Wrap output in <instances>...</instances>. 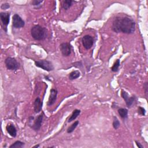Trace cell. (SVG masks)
<instances>
[{"mask_svg": "<svg viewBox=\"0 0 148 148\" xmlns=\"http://www.w3.org/2000/svg\"><path fill=\"white\" fill-rule=\"evenodd\" d=\"M31 34L34 39L41 41L45 39L47 36V31L45 28L39 25H35L31 28Z\"/></svg>", "mask_w": 148, "mask_h": 148, "instance_id": "obj_2", "label": "cell"}, {"mask_svg": "<svg viewBox=\"0 0 148 148\" xmlns=\"http://www.w3.org/2000/svg\"><path fill=\"white\" fill-rule=\"evenodd\" d=\"M24 145V143H23V142H21L20 141H16L15 143L10 145L9 147L10 148H21V147H23Z\"/></svg>", "mask_w": 148, "mask_h": 148, "instance_id": "obj_18", "label": "cell"}, {"mask_svg": "<svg viewBox=\"0 0 148 148\" xmlns=\"http://www.w3.org/2000/svg\"><path fill=\"white\" fill-rule=\"evenodd\" d=\"M0 18H1L2 24L4 26V27H5L7 31V26L9 23L10 21V14L7 12H1L0 14Z\"/></svg>", "mask_w": 148, "mask_h": 148, "instance_id": "obj_9", "label": "cell"}, {"mask_svg": "<svg viewBox=\"0 0 148 148\" xmlns=\"http://www.w3.org/2000/svg\"><path fill=\"white\" fill-rule=\"evenodd\" d=\"M10 7L9 5L7 3H5L4 4H2V6H1V9H8Z\"/></svg>", "mask_w": 148, "mask_h": 148, "instance_id": "obj_24", "label": "cell"}, {"mask_svg": "<svg viewBox=\"0 0 148 148\" xmlns=\"http://www.w3.org/2000/svg\"><path fill=\"white\" fill-rule=\"evenodd\" d=\"M112 29L116 33L131 34L134 33L135 30V23L130 17H116L112 23Z\"/></svg>", "mask_w": 148, "mask_h": 148, "instance_id": "obj_1", "label": "cell"}, {"mask_svg": "<svg viewBox=\"0 0 148 148\" xmlns=\"http://www.w3.org/2000/svg\"><path fill=\"white\" fill-rule=\"evenodd\" d=\"M72 2L73 1H71V0H65V1L63 2L62 7L65 10H67L71 7Z\"/></svg>", "mask_w": 148, "mask_h": 148, "instance_id": "obj_17", "label": "cell"}, {"mask_svg": "<svg viewBox=\"0 0 148 148\" xmlns=\"http://www.w3.org/2000/svg\"><path fill=\"white\" fill-rule=\"evenodd\" d=\"M13 27L16 28H20L23 27L25 25L24 21L19 15L15 14L13 16L12 20Z\"/></svg>", "mask_w": 148, "mask_h": 148, "instance_id": "obj_5", "label": "cell"}, {"mask_svg": "<svg viewBox=\"0 0 148 148\" xmlns=\"http://www.w3.org/2000/svg\"><path fill=\"white\" fill-rule=\"evenodd\" d=\"M60 51L64 56L67 57L71 53L72 51V46L69 43H63L60 46Z\"/></svg>", "mask_w": 148, "mask_h": 148, "instance_id": "obj_7", "label": "cell"}, {"mask_svg": "<svg viewBox=\"0 0 148 148\" xmlns=\"http://www.w3.org/2000/svg\"><path fill=\"white\" fill-rule=\"evenodd\" d=\"M43 2V1H38V0H34L32 2V4L34 6H38L41 3Z\"/></svg>", "mask_w": 148, "mask_h": 148, "instance_id": "obj_23", "label": "cell"}, {"mask_svg": "<svg viewBox=\"0 0 148 148\" xmlns=\"http://www.w3.org/2000/svg\"><path fill=\"white\" fill-rule=\"evenodd\" d=\"M118 113L121 118L126 119L127 118L128 110L126 108H120L118 110Z\"/></svg>", "mask_w": 148, "mask_h": 148, "instance_id": "obj_15", "label": "cell"}, {"mask_svg": "<svg viewBox=\"0 0 148 148\" xmlns=\"http://www.w3.org/2000/svg\"><path fill=\"white\" fill-rule=\"evenodd\" d=\"M135 143H136V144H137V146L139 147V148H143V147H144V146H142V145H141V144H140L139 142L136 141H135Z\"/></svg>", "mask_w": 148, "mask_h": 148, "instance_id": "obj_26", "label": "cell"}, {"mask_svg": "<svg viewBox=\"0 0 148 148\" xmlns=\"http://www.w3.org/2000/svg\"><path fill=\"white\" fill-rule=\"evenodd\" d=\"M57 96V90L56 89H52L51 90V94L49 98L48 102H47V105L48 106H51L53 105L56 101Z\"/></svg>", "mask_w": 148, "mask_h": 148, "instance_id": "obj_11", "label": "cell"}, {"mask_svg": "<svg viewBox=\"0 0 148 148\" xmlns=\"http://www.w3.org/2000/svg\"><path fill=\"white\" fill-rule=\"evenodd\" d=\"M35 64L39 68L45 70L46 71H51L54 70V67L52 63L48 60H42L35 61Z\"/></svg>", "mask_w": 148, "mask_h": 148, "instance_id": "obj_3", "label": "cell"}, {"mask_svg": "<svg viewBox=\"0 0 148 148\" xmlns=\"http://www.w3.org/2000/svg\"><path fill=\"white\" fill-rule=\"evenodd\" d=\"M144 88L145 89V94H146V96L147 97V88H148V85H147V83L146 82L144 85Z\"/></svg>", "mask_w": 148, "mask_h": 148, "instance_id": "obj_25", "label": "cell"}, {"mask_svg": "<svg viewBox=\"0 0 148 148\" xmlns=\"http://www.w3.org/2000/svg\"><path fill=\"white\" fill-rule=\"evenodd\" d=\"M78 125H79V121H76L75 122H74L72 125L68 127V128L67 130V133H72V132L74 131V130H75L76 128V127L78 126Z\"/></svg>", "mask_w": 148, "mask_h": 148, "instance_id": "obj_19", "label": "cell"}, {"mask_svg": "<svg viewBox=\"0 0 148 148\" xmlns=\"http://www.w3.org/2000/svg\"><path fill=\"white\" fill-rule=\"evenodd\" d=\"M6 128L8 133L10 136H12V137H16L17 130L14 125H11V124H9V125H7Z\"/></svg>", "mask_w": 148, "mask_h": 148, "instance_id": "obj_13", "label": "cell"}, {"mask_svg": "<svg viewBox=\"0 0 148 148\" xmlns=\"http://www.w3.org/2000/svg\"><path fill=\"white\" fill-rule=\"evenodd\" d=\"M138 113L139 115H141L142 116H145L146 114V110L144 108L139 107L138 108Z\"/></svg>", "mask_w": 148, "mask_h": 148, "instance_id": "obj_22", "label": "cell"}, {"mask_svg": "<svg viewBox=\"0 0 148 148\" xmlns=\"http://www.w3.org/2000/svg\"><path fill=\"white\" fill-rule=\"evenodd\" d=\"M43 118H44L43 115L41 114L40 115L38 116V118H37L36 119V120L34 121V123L33 124V126H31V128H32L34 130H35L36 131H38L39 130V129H40L41 127L42 123V121H43Z\"/></svg>", "mask_w": 148, "mask_h": 148, "instance_id": "obj_10", "label": "cell"}, {"mask_svg": "<svg viewBox=\"0 0 148 148\" xmlns=\"http://www.w3.org/2000/svg\"><path fill=\"white\" fill-rule=\"evenodd\" d=\"M120 126V121L118 119V118L114 116L113 117V127L115 129L117 130L118 128H119V127Z\"/></svg>", "mask_w": 148, "mask_h": 148, "instance_id": "obj_21", "label": "cell"}, {"mask_svg": "<svg viewBox=\"0 0 148 148\" xmlns=\"http://www.w3.org/2000/svg\"><path fill=\"white\" fill-rule=\"evenodd\" d=\"M42 105H43V103L41 101V99L39 98V97L36 98L35 100V102H34V111L36 113H38L39 112H40L42 110Z\"/></svg>", "mask_w": 148, "mask_h": 148, "instance_id": "obj_12", "label": "cell"}, {"mask_svg": "<svg viewBox=\"0 0 148 148\" xmlns=\"http://www.w3.org/2000/svg\"><path fill=\"white\" fill-rule=\"evenodd\" d=\"M80 75L81 73L79 71H74L70 73L69 79L70 80H73V79L78 78L79 76H80Z\"/></svg>", "mask_w": 148, "mask_h": 148, "instance_id": "obj_16", "label": "cell"}, {"mask_svg": "<svg viewBox=\"0 0 148 148\" xmlns=\"http://www.w3.org/2000/svg\"><path fill=\"white\" fill-rule=\"evenodd\" d=\"M121 96H122L123 98L125 100V101H126L127 106L128 108L131 107V105H133L135 101V96L129 97L127 92L124 90L121 91Z\"/></svg>", "mask_w": 148, "mask_h": 148, "instance_id": "obj_8", "label": "cell"}, {"mask_svg": "<svg viewBox=\"0 0 148 148\" xmlns=\"http://www.w3.org/2000/svg\"><path fill=\"white\" fill-rule=\"evenodd\" d=\"M82 42L84 48L88 50L90 49L93 45L94 39L91 36L86 35H84L82 39Z\"/></svg>", "mask_w": 148, "mask_h": 148, "instance_id": "obj_6", "label": "cell"}, {"mask_svg": "<svg viewBox=\"0 0 148 148\" xmlns=\"http://www.w3.org/2000/svg\"><path fill=\"white\" fill-rule=\"evenodd\" d=\"M39 147V145H35V146H34L33 147Z\"/></svg>", "mask_w": 148, "mask_h": 148, "instance_id": "obj_27", "label": "cell"}, {"mask_svg": "<svg viewBox=\"0 0 148 148\" xmlns=\"http://www.w3.org/2000/svg\"><path fill=\"white\" fill-rule=\"evenodd\" d=\"M120 60L119 59H118L116 60V62L115 63V64H113V67L111 68V70L113 71V72H117L119 70V66H120Z\"/></svg>", "mask_w": 148, "mask_h": 148, "instance_id": "obj_20", "label": "cell"}, {"mask_svg": "<svg viewBox=\"0 0 148 148\" xmlns=\"http://www.w3.org/2000/svg\"><path fill=\"white\" fill-rule=\"evenodd\" d=\"M81 113V110L79 109H75L73 110V112H72V114L71 115V116H70V118H69V119L68 120V122L70 123L71 122V121L75 120L76 118L79 115V114Z\"/></svg>", "mask_w": 148, "mask_h": 148, "instance_id": "obj_14", "label": "cell"}, {"mask_svg": "<svg viewBox=\"0 0 148 148\" xmlns=\"http://www.w3.org/2000/svg\"><path fill=\"white\" fill-rule=\"evenodd\" d=\"M5 64L7 68L9 70H17L19 67V64L17 61V60L13 57H9L7 58L5 60Z\"/></svg>", "mask_w": 148, "mask_h": 148, "instance_id": "obj_4", "label": "cell"}]
</instances>
